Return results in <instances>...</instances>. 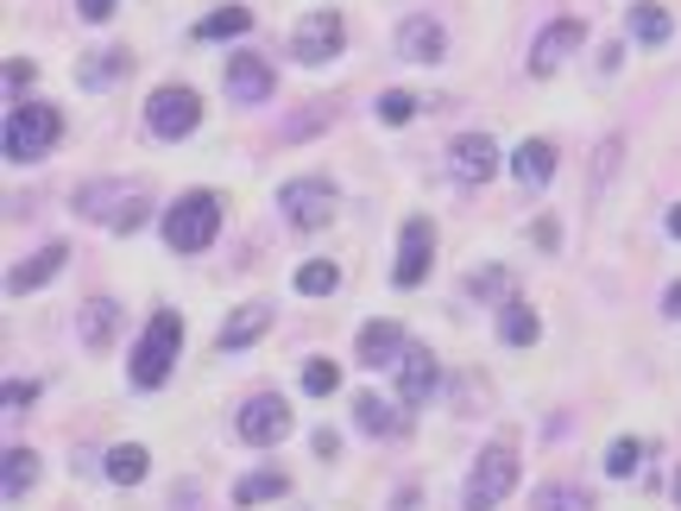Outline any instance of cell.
<instances>
[{
    "label": "cell",
    "instance_id": "30",
    "mask_svg": "<svg viewBox=\"0 0 681 511\" xmlns=\"http://www.w3.org/2000/svg\"><path fill=\"white\" fill-rule=\"evenodd\" d=\"M537 511H593V499L581 487H543L537 492Z\"/></svg>",
    "mask_w": 681,
    "mask_h": 511
},
{
    "label": "cell",
    "instance_id": "34",
    "mask_svg": "<svg viewBox=\"0 0 681 511\" xmlns=\"http://www.w3.org/2000/svg\"><path fill=\"white\" fill-rule=\"evenodd\" d=\"M410 114H417V96H404V89H385V96H379V120H385V127H404Z\"/></svg>",
    "mask_w": 681,
    "mask_h": 511
},
{
    "label": "cell",
    "instance_id": "31",
    "mask_svg": "<svg viewBox=\"0 0 681 511\" xmlns=\"http://www.w3.org/2000/svg\"><path fill=\"white\" fill-rule=\"evenodd\" d=\"M638 454H643V442L619 435V442L605 449V473H612V480H631V473H638Z\"/></svg>",
    "mask_w": 681,
    "mask_h": 511
},
{
    "label": "cell",
    "instance_id": "22",
    "mask_svg": "<svg viewBox=\"0 0 681 511\" xmlns=\"http://www.w3.org/2000/svg\"><path fill=\"white\" fill-rule=\"evenodd\" d=\"M353 423H360L367 435H404V417L391 411L385 398H372V392L353 398Z\"/></svg>",
    "mask_w": 681,
    "mask_h": 511
},
{
    "label": "cell",
    "instance_id": "35",
    "mask_svg": "<svg viewBox=\"0 0 681 511\" xmlns=\"http://www.w3.org/2000/svg\"><path fill=\"white\" fill-rule=\"evenodd\" d=\"M32 392H39L32 379H7V385H0V404H7V411H26V404H32Z\"/></svg>",
    "mask_w": 681,
    "mask_h": 511
},
{
    "label": "cell",
    "instance_id": "15",
    "mask_svg": "<svg viewBox=\"0 0 681 511\" xmlns=\"http://www.w3.org/2000/svg\"><path fill=\"white\" fill-rule=\"evenodd\" d=\"M442 51H448V39H442V26L429 20V13H410V20L398 26V58H410V63H442Z\"/></svg>",
    "mask_w": 681,
    "mask_h": 511
},
{
    "label": "cell",
    "instance_id": "41",
    "mask_svg": "<svg viewBox=\"0 0 681 511\" xmlns=\"http://www.w3.org/2000/svg\"><path fill=\"white\" fill-rule=\"evenodd\" d=\"M675 505H681V473H675Z\"/></svg>",
    "mask_w": 681,
    "mask_h": 511
},
{
    "label": "cell",
    "instance_id": "5",
    "mask_svg": "<svg viewBox=\"0 0 681 511\" xmlns=\"http://www.w3.org/2000/svg\"><path fill=\"white\" fill-rule=\"evenodd\" d=\"M63 120L58 108H44V101H20L13 114H7V158L13 164H32V158H44L51 146H58Z\"/></svg>",
    "mask_w": 681,
    "mask_h": 511
},
{
    "label": "cell",
    "instance_id": "25",
    "mask_svg": "<svg viewBox=\"0 0 681 511\" xmlns=\"http://www.w3.org/2000/svg\"><path fill=\"white\" fill-rule=\"evenodd\" d=\"M499 334H505L511 348H530V341H537V310H530V303H518V297H511L505 310H499Z\"/></svg>",
    "mask_w": 681,
    "mask_h": 511
},
{
    "label": "cell",
    "instance_id": "13",
    "mask_svg": "<svg viewBox=\"0 0 681 511\" xmlns=\"http://www.w3.org/2000/svg\"><path fill=\"white\" fill-rule=\"evenodd\" d=\"M278 89V77H272V63L266 58H253V51H240L234 63H228V96L240 101V108H253V101H266Z\"/></svg>",
    "mask_w": 681,
    "mask_h": 511
},
{
    "label": "cell",
    "instance_id": "33",
    "mask_svg": "<svg viewBox=\"0 0 681 511\" xmlns=\"http://www.w3.org/2000/svg\"><path fill=\"white\" fill-rule=\"evenodd\" d=\"M505 291H511V272H505V265H487V272L468 278V297H487V303H492V297H505Z\"/></svg>",
    "mask_w": 681,
    "mask_h": 511
},
{
    "label": "cell",
    "instance_id": "11",
    "mask_svg": "<svg viewBox=\"0 0 681 511\" xmlns=\"http://www.w3.org/2000/svg\"><path fill=\"white\" fill-rule=\"evenodd\" d=\"M581 39H587V26L581 20H555V26H543V39H537V51H530V77H555L574 51H581Z\"/></svg>",
    "mask_w": 681,
    "mask_h": 511
},
{
    "label": "cell",
    "instance_id": "4",
    "mask_svg": "<svg viewBox=\"0 0 681 511\" xmlns=\"http://www.w3.org/2000/svg\"><path fill=\"white\" fill-rule=\"evenodd\" d=\"M214 234H221V202H214L209 190H190V197L171 202V216H164V240H171L177 253H202Z\"/></svg>",
    "mask_w": 681,
    "mask_h": 511
},
{
    "label": "cell",
    "instance_id": "29",
    "mask_svg": "<svg viewBox=\"0 0 681 511\" xmlns=\"http://www.w3.org/2000/svg\"><path fill=\"white\" fill-rule=\"evenodd\" d=\"M284 492V473H247L234 487V505H259V499H278Z\"/></svg>",
    "mask_w": 681,
    "mask_h": 511
},
{
    "label": "cell",
    "instance_id": "6",
    "mask_svg": "<svg viewBox=\"0 0 681 511\" xmlns=\"http://www.w3.org/2000/svg\"><path fill=\"white\" fill-rule=\"evenodd\" d=\"M196 120H202V96L183 89V82H171V89H158V96L146 101V127H152L158 139H190Z\"/></svg>",
    "mask_w": 681,
    "mask_h": 511
},
{
    "label": "cell",
    "instance_id": "21",
    "mask_svg": "<svg viewBox=\"0 0 681 511\" xmlns=\"http://www.w3.org/2000/svg\"><path fill=\"white\" fill-rule=\"evenodd\" d=\"M114 329H120V303L114 297H89V303H82V341H89V348H108Z\"/></svg>",
    "mask_w": 681,
    "mask_h": 511
},
{
    "label": "cell",
    "instance_id": "36",
    "mask_svg": "<svg viewBox=\"0 0 681 511\" xmlns=\"http://www.w3.org/2000/svg\"><path fill=\"white\" fill-rule=\"evenodd\" d=\"M77 13H82V20H114V0H77Z\"/></svg>",
    "mask_w": 681,
    "mask_h": 511
},
{
    "label": "cell",
    "instance_id": "17",
    "mask_svg": "<svg viewBox=\"0 0 681 511\" xmlns=\"http://www.w3.org/2000/svg\"><path fill=\"white\" fill-rule=\"evenodd\" d=\"M63 259H70V247H39V253L26 259V265H13V272H7V297L39 291L44 278H58V272H63Z\"/></svg>",
    "mask_w": 681,
    "mask_h": 511
},
{
    "label": "cell",
    "instance_id": "10",
    "mask_svg": "<svg viewBox=\"0 0 681 511\" xmlns=\"http://www.w3.org/2000/svg\"><path fill=\"white\" fill-rule=\"evenodd\" d=\"M341 39H348L341 13H310V20L291 32V51H297V63H329L334 51H341Z\"/></svg>",
    "mask_w": 681,
    "mask_h": 511
},
{
    "label": "cell",
    "instance_id": "40",
    "mask_svg": "<svg viewBox=\"0 0 681 511\" xmlns=\"http://www.w3.org/2000/svg\"><path fill=\"white\" fill-rule=\"evenodd\" d=\"M669 234L681 240V202H675V209H669Z\"/></svg>",
    "mask_w": 681,
    "mask_h": 511
},
{
    "label": "cell",
    "instance_id": "9",
    "mask_svg": "<svg viewBox=\"0 0 681 511\" xmlns=\"http://www.w3.org/2000/svg\"><path fill=\"white\" fill-rule=\"evenodd\" d=\"M284 430H291V411H284V398H278V392H259V398L240 404V435H247L253 449L284 442Z\"/></svg>",
    "mask_w": 681,
    "mask_h": 511
},
{
    "label": "cell",
    "instance_id": "39",
    "mask_svg": "<svg viewBox=\"0 0 681 511\" xmlns=\"http://www.w3.org/2000/svg\"><path fill=\"white\" fill-rule=\"evenodd\" d=\"M662 310H669V315H681V284H669V297H662Z\"/></svg>",
    "mask_w": 681,
    "mask_h": 511
},
{
    "label": "cell",
    "instance_id": "1",
    "mask_svg": "<svg viewBox=\"0 0 681 511\" xmlns=\"http://www.w3.org/2000/svg\"><path fill=\"white\" fill-rule=\"evenodd\" d=\"M177 348H183V315L158 310L152 322H146V334H139V348H133V385L139 392H158V385L171 379Z\"/></svg>",
    "mask_w": 681,
    "mask_h": 511
},
{
    "label": "cell",
    "instance_id": "2",
    "mask_svg": "<svg viewBox=\"0 0 681 511\" xmlns=\"http://www.w3.org/2000/svg\"><path fill=\"white\" fill-rule=\"evenodd\" d=\"M511 487H518V449L511 442H487L468 473L461 511H499V499H511Z\"/></svg>",
    "mask_w": 681,
    "mask_h": 511
},
{
    "label": "cell",
    "instance_id": "37",
    "mask_svg": "<svg viewBox=\"0 0 681 511\" xmlns=\"http://www.w3.org/2000/svg\"><path fill=\"white\" fill-rule=\"evenodd\" d=\"M7 89H32V63H26V58L7 63Z\"/></svg>",
    "mask_w": 681,
    "mask_h": 511
},
{
    "label": "cell",
    "instance_id": "16",
    "mask_svg": "<svg viewBox=\"0 0 681 511\" xmlns=\"http://www.w3.org/2000/svg\"><path fill=\"white\" fill-rule=\"evenodd\" d=\"M404 329L398 322H367L360 329V341H353V354H360V367H391V360H404Z\"/></svg>",
    "mask_w": 681,
    "mask_h": 511
},
{
    "label": "cell",
    "instance_id": "27",
    "mask_svg": "<svg viewBox=\"0 0 681 511\" xmlns=\"http://www.w3.org/2000/svg\"><path fill=\"white\" fill-rule=\"evenodd\" d=\"M334 284H341V272H334L329 259H310V265H297V291H303V297H329Z\"/></svg>",
    "mask_w": 681,
    "mask_h": 511
},
{
    "label": "cell",
    "instance_id": "26",
    "mask_svg": "<svg viewBox=\"0 0 681 511\" xmlns=\"http://www.w3.org/2000/svg\"><path fill=\"white\" fill-rule=\"evenodd\" d=\"M146 468H152V461H146V449H139V442H120V449L108 454V480H120V487H139V480H146Z\"/></svg>",
    "mask_w": 681,
    "mask_h": 511
},
{
    "label": "cell",
    "instance_id": "38",
    "mask_svg": "<svg viewBox=\"0 0 681 511\" xmlns=\"http://www.w3.org/2000/svg\"><path fill=\"white\" fill-rule=\"evenodd\" d=\"M391 511H417V487H398V499H391Z\"/></svg>",
    "mask_w": 681,
    "mask_h": 511
},
{
    "label": "cell",
    "instance_id": "32",
    "mask_svg": "<svg viewBox=\"0 0 681 511\" xmlns=\"http://www.w3.org/2000/svg\"><path fill=\"white\" fill-rule=\"evenodd\" d=\"M334 385H341V367H334V360H310V367H303V392L310 398H329Z\"/></svg>",
    "mask_w": 681,
    "mask_h": 511
},
{
    "label": "cell",
    "instance_id": "12",
    "mask_svg": "<svg viewBox=\"0 0 681 511\" xmlns=\"http://www.w3.org/2000/svg\"><path fill=\"white\" fill-rule=\"evenodd\" d=\"M448 171L461 183H487L492 171H499V146H492L487 133H461L454 146H448Z\"/></svg>",
    "mask_w": 681,
    "mask_h": 511
},
{
    "label": "cell",
    "instance_id": "7",
    "mask_svg": "<svg viewBox=\"0 0 681 511\" xmlns=\"http://www.w3.org/2000/svg\"><path fill=\"white\" fill-rule=\"evenodd\" d=\"M429 265H435V228H429L423 216L404 221V234H398V265H391V284L398 291H417L429 278Z\"/></svg>",
    "mask_w": 681,
    "mask_h": 511
},
{
    "label": "cell",
    "instance_id": "3",
    "mask_svg": "<svg viewBox=\"0 0 681 511\" xmlns=\"http://www.w3.org/2000/svg\"><path fill=\"white\" fill-rule=\"evenodd\" d=\"M146 190H133V183H82L77 190V216L101 221V228H114V234H133L139 221H146Z\"/></svg>",
    "mask_w": 681,
    "mask_h": 511
},
{
    "label": "cell",
    "instance_id": "8",
    "mask_svg": "<svg viewBox=\"0 0 681 511\" xmlns=\"http://www.w3.org/2000/svg\"><path fill=\"white\" fill-rule=\"evenodd\" d=\"M278 209L297 221V228H322V221H334V183L329 178H297L278 190Z\"/></svg>",
    "mask_w": 681,
    "mask_h": 511
},
{
    "label": "cell",
    "instance_id": "19",
    "mask_svg": "<svg viewBox=\"0 0 681 511\" xmlns=\"http://www.w3.org/2000/svg\"><path fill=\"white\" fill-rule=\"evenodd\" d=\"M266 329H272V310H266V303H247V310L228 315V329H221V348H228V354H240V348H253Z\"/></svg>",
    "mask_w": 681,
    "mask_h": 511
},
{
    "label": "cell",
    "instance_id": "20",
    "mask_svg": "<svg viewBox=\"0 0 681 511\" xmlns=\"http://www.w3.org/2000/svg\"><path fill=\"white\" fill-rule=\"evenodd\" d=\"M32 480H39V454H32V449H7V461H0V499H7V505L26 499Z\"/></svg>",
    "mask_w": 681,
    "mask_h": 511
},
{
    "label": "cell",
    "instance_id": "18",
    "mask_svg": "<svg viewBox=\"0 0 681 511\" xmlns=\"http://www.w3.org/2000/svg\"><path fill=\"white\" fill-rule=\"evenodd\" d=\"M511 178L524 183V190H543V183L555 178V146H549V139H524L518 158H511Z\"/></svg>",
    "mask_w": 681,
    "mask_h": 511
},
{
    "label": "cell",
    "instance_id": "23",
    "mask_svg": "<svg viewBox=\"0 0 681 511\" xmlns=\"http://www.w3.org/2000/svg\"><path fill=\"white\" fill-rule=\"evenodd\" d=\"M631 32H638V44H669L675 39V20L662 13L657 0H638V7H631Z\"/></svg>",
    "mask_w": 681,
    "mask_h": 511
},
{
    "label": "cell",
    "instance_id": "28",
    "mask_svg": "<svg viewBox=\"0 0 681 511\" xmlns=\"http://www.w3.org/2000/svg\"><path fill=\"white\" fill-rule=\"evenodd\" d=\"M127 77V51H101V58L82 63V89H101V82H120Z\"/></svg>",
    "mask_w": 681,
    "mask_h": 511
},
{
    "label": "cell",
    "instance_id": "24",
    "mask_svg": "<svg viewBox=\"0 0 681 511\" xmlns=\"http://www.w3.org/2000/svg\"><path fill=\"white\" fill-rule=\"evenodd\" d=\"M240 32H253V13H247V7H214L209 20L196 26V39H240Z\"/></svg>",
    "mask_w": 681,
    "mask_h": 511
},
{
    "label": "cell",
    "instance_id": "14",
    "mask_svg": "<svg viewBox=\"0 0 681 511\" xmlns=\"http://www.w3.org/2000/svg\"><path fill=\"white\" fill-rule=\"evenodd\" d=\"M435 354H429V348H404V360H398V398H404L410 411H417V404H429V398H435Z\"/></svg>",
    "mask_w": 681,
    "mask_h": 511
}]
</instances>
